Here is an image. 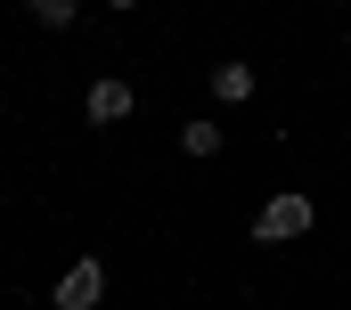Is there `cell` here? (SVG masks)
I'll return each mask as SVG.
<instances>
[{
    "label": "cell",
    "instance_id": "1",
    "mask_svg": "<svg viewBox=\"0 0 351 310\" xmlns=\"http://www.w3.org/2000/svg\"><path fill=\"white\" fill-rule=\"evenodd\" d=\"M319 229V204L302 196V188H278L262 213H254V245H294V237Z\"/></svg>",
    "mask_w": 351,
    "mask_h": 310
},
{
    "label": "cell",
    "instance_id": "2",
    "mask_svg": "<svg viewBox=\"0 0 351 310\" xmlns=\"http://www.w3.org/2000/svg\"><path fill=\"white\" fill-rule=\"evenodd\" d=\"M98 302H106V261H98V253H82V261L58 278L49 310H98Z\"/></svg>",
    "mask_w": 351,
    "mask_h": 310
},
{
    "label": "cell",
    "instance_id": "3",
    "mask_svg": "<svg viewBox=\"0 0 351 310\" xmlns=\"http://www.w3.org/2000/svg\"><path fill=\"white\" fill-rule=\"evenodd\" d=\"M131 106H139V98H131V82H123V74H98V82L82 90L90 131H114V123H131Z\"/></svg>",
    "mask_w": 351,
    "mask_h": 310
},
{
    "label": "cell",
    "instance_id": "4",
    "mask_svg": "<svg viewBox=\"0 0 351 310\" xmlns=\"http://www.w3.org/2000/svg\"><path fill=\"white\" fill-rule=\"evenodd\" d=\"M254 90H262V74H254L245 58H221V66H213V98H221V106H245Z\"/></svg>",
    "mask_w": 351,
    "mask_h": 310
},
{
    "label": "cell",
    "instance_id": "5",
    "mask_svg": "<svg viewBox=\"0 0 351 310\" xmlns=\"http://www.w3.org/2000/svg\"><path fill=\"white\" fill-rule=\"evenodd\" d=\"M180 147L196 155V163H204V155H221V123H213V115H188V123H180Z\"/></svg>",
    "mask_w": 351,
    "mask_h": 310
},
{
    "label": "cell",
    "instance_id": "6",
    "mask_svg": "<svg viewBox=\"0 0 351 310\" xmlns=\"http://www.w3.org/2000/svg\"><path fill=\"white\" fill-rule=\"evenodd\" d=\"M25 8H33V25H41V33H66V25L82 16V0H25Z\"/></svg>",
    "mask_w": 351,
    "mask_h": 310
},
{
    "label": "cell",
    "instance_id": "7",
    "mask_svg": "<svg viewBox=\"0 0 351 310\" xmlns=\"http://www.w3.org/2000/svg\"><path fill=\"white\" fill-rule=\"evenodd\" d=\"M106 8H139V0H106Z\"/></svg>",
    "mask_w": 351,
    "mask_h": 310
},
{
    "label": "cell",
    "instance_id": "8",
    "mask_svg": "<svg viewBox=\"0 0 351 310\" xmlns=\"http://www.w3.org/2000/svg\"><path fill=\"white\" fill-rule=\"evenodd\" d=\"M335 8H343V0H335Z\"/></svg>",
    "mask_w": 351,
    "mask_h": 310
},
{
    "label": "cell",
    "instance_id": "9",
    "mask_svg": "<svg viewBox=\"0 0 351 310\" xmlns=\"http://www.w3.org/2000/svg\"><path fill=\"white\" fill-rule=\"evenodd\" d=\"M343 49H351V41H343Z\"/></svg>",
    "mask_w": 351,
    "mask_h": 310
}]
</instances>
